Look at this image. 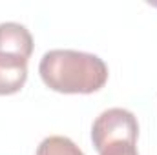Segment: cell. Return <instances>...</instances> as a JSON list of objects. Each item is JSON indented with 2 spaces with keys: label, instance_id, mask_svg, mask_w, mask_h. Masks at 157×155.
<instances>
[{
  "label": "cell",
  "instance_id": "cell-1",
  "mask_svg": "<svg viewBox=\"0 0 157 155\" xmlns=\"http://www.w3.org/2000/svg\"><path fill=\"white\" fill-rule=\"evenodd\" d=\"M39 73L42 82L57 93L90 95L104 88L108 80V66L93 53L49 49L40 59Z\"/></svg>",
  "mask_w": 157,
  "mask_h": 155
},
{
  "label": "cell",
  "instance_id": "cell-2",
  "mask_svg": "<svg viewBox=\"0 0 157 155\" xmlns=\"http://www.w3.org/2000/svg\"><path fill=\"white\" fill-rule=\"evenodd\" d=\"M137 137H139L137 117L124 108L104 110L93 120L91 126V142L97 152H102L106 146L115 142L137 144Z\"/></svg>",
  "mask_w": 157,
  "mask_h": 155
},
{
  "label": "cell",
  "instance_id": "cell-3",
  "mask_svg": "<svg viewBox=\"0 0 157 155\" xmlns=\"http://www.w3.org/2000/svg\"><path fill=\"white\" fill-rule=\"evenodd\" d=\"M33 37L24 24L2 22L0 24V53L29 60L33 53Z\"/></svg>",
  "mask_w": 157,
  "mask_h": 155
},
{
  "label": "cell",
  "instance_id": "cell-4",
  "mask_svg": "<svg viewBox=\"0 0 157 155\" xmlns=\"http://www.w3.org/2000/svg\"><path fill=\"white\" fill-rule=\"evenodd\" d=\"M28 80V60L0 53V95L18 93Z\"/></svg>",
  "mask_w": 157,
  "mask_h": 155
},
{
  "label": "cell",
  "instance_id": "cell-5",
  "mask_svg": "<svg viewBox=\"0 0 157 155\" xmlns=\"http://www.w3.org/2000/svg\"><path fill=\"white\" fill-rule=\"evenodd\" d=\"M35 155H84V152L71 139L62 135H51L39 144Z\"/></svg>",
  "mask_w": 157,
  "mask_h": 155
},
{
  "label": "cell",
  "instance_id": "cell-6",
  "mask_svg": "<svg viewBox=\"0 0 157 155\" xmlns=\"http://www.w3.org/2000/svg\"><path fill=\"white\" fill-rule=\"evenodd\" d=\"M99 155H139L137 153V144L133 142H115L106 146Z\"/></svg>",
  "mask_w": 157,
  "mask_h": 155
}]
</instances>
